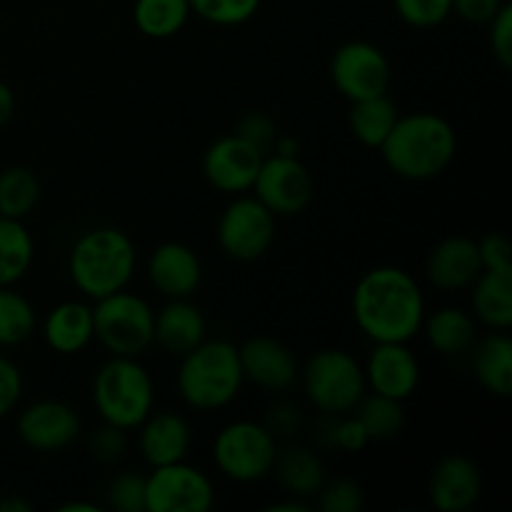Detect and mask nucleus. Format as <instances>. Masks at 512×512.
<instances>
[{
  "instance_id": "nucleus-26",
  "label": "nucleus",
  "mask_w": 512,
  "mask_h": 512,
  "mask_svg": "<svg viewBox=\"0 0 512 512\" xmlns=\"http://www.w3.org/2000/svg\"><path fill=\"white\" fill-rule=\"evenodd\" d=\"M473 318L490 330H510L512 325V268L483 270L473 285Z\"/></svg>"
},
{
  "instance_id": "nucleus-31",
  "label": "nucleus",
  "mask_w": 512,
  "mask_h": 512,
  "mask_svg": "<svg viewBox=\"0 0 512 512\" xmlns=\"http://www.w3.org/2000/svg\"><path fill=\"white\" fill-rule=\"evenodd\" d=\"M355 418L363 423L370 443L373 440H393L405 428V408L400 400L385 398L378 393H365L353 410Z\"/></svg>"
},
{
  "instance_id": "nucleus-42",
  "label": "nucleus",
  "mask_w": 512,
  "mask_h": 512,
  "mask_svg": "<svg viewBox=\"0 0 512 512\" xmlns=\"http://www.w3.org/2000/svg\"><path fill=\"white\" fill-rule=\"evenodd\" d=\"M370 438L365 433L363 423H360L355 415L345 413L335 418V433H333V448L343 450V453H360V450L368 448Z\"/></svg>"
},
{
  "instance_id": "nucleus-46",
  "label": "nucleus",
  "mask_w": 512,
  "mask_h": 512,
  "mask_svg": "<svg viewBox=\"0 0 512 512\" xmlns=\"http://www.w3.org/2000/svg\"><path fill=\"white\" fill-rule=\"evenodd\" d=\"M265 510L268 512H308L310 505H308V500H300V498H293V495H288L285 500H278V503L268 505Z\"/></svg>"
},
{
  "instance_id": "nucleus-17",
  "label": "nucleus",
  "mask_w": 512,
  "mask_h": 512,
  "mask_svg": "<svg viewBox=\"0 0 512 512\" xmlns=\"http://www.w3.org/2000/svg\"><path fill=\"white\" fill-rule=\"evenodd\" d=\"M483 495V473L468 455L450 453L430 470L428 498L440 512H465Z\"/></svg>"
},
{
  "instance_id": "nucleus-29",
  "label": "nucleus",
  "mask_w": 512,
  "mask_h": 512,
  "mask_svg": "<svg viewBox=\"0 0 512 512\" xmlns=\"http://www.w3.org/2000/svg\"><path fill=\"white\" fill-rule=\"evenodd\" d=\"M35 260L33 235L23 220L0 215V285H15L28 275Z\"/></svg>"
},
{
  "instance_id": "nucleus-9",
  "label": "nucleus",
  "mask_w": 512,
  "mask_h": 512,
  "mask_svg": "<svg viewBox=\"0 0 512 512\" xmlns=\"http://www.w3.org/2000/svg\"><path fill=\"white\" fill-rule=\"evenodd\" d=\"M275 240V215L255 195H233L218 220V243L228 258L255 263Z\"/></svg>"
},
{
  "instance_id": "nucleus-30",
  "label": "nucleus",
  "mask_w": 512,
  "mask_h": 512,
  "mask_svg": "<svg viewBox=\"0 0 512 512\" xmlns=\"http://www.w3.org/2000/svg\"><path fill=\"white\" fill-rule=\"evenodd\" d=\"M40 193V180L25 165H13V168H5L0 173V215L3 218H15L23 220L38 205Z\"/></svg>"
},
{
  "instance_id": "nucleus-8",
  "label": "nucleus",
  "mask_w": 512,
  "mask_h": 512,
  "mask_svg": "<svg viewBox=\"0 0 512 512\" xmlns=\"http://www.w3.org/2000/svg\"><path fill=\"white\" fill-rule=\"evenodd\" d=\"M278 440L263 423L233 420L213 440V460L225 478L235 483H258L273 473Z\"/></svg>"
},
{
  "instance_id": "nucleus-2",
  "label": "nucleus",
  "mask_w": 512,
  "mask_h": 512,
  "mask_svg": "<svg viewBox=\"0 0 512 512\" xmlns=\"http://www.w3.org/2000/svg\"><path fill=\"white\" fill-rule=\"evenodd\" d=\"M378 150L398 178L420 183L450 168L458 153V135L443 115L418 110L405 118L400 115Z\"/></svg>"
},
{
  "instance_id": "nucleus-25",
  "label": "nucleus",
  "mask_w": 512,
  "mask_h": 512,
  "mask_svg": "<svg viewBox=\"0 0 512 512\" xmlns=\"http://www.w3.org/2000/svg\"><path fill=\"white\" fill-rule=\"evenodd\" d=\"M425 340L435 353L445 358H458L465 355L478 340V320L463 308H438L433 315H425L423 328Z\"/></svg>"
},
{
  "instance_id": "nucleus-47",
  "label": "nucleus",
  "mask_w": 512,
  "mask_h": 512,
  "mask_svg": "<svg viewBox=\"0 0 512 512\" xmlns=\"http://www.w3.org/2000/svg\"><path fill=\"white\" fill-rule=\"evenodd\" d=\"M0 512H33V505L23 498H3L0 500Z\"/></svg>"
},
{
  "instance_id": "nucleus-10",
  "label": "nucleus",
  "mask_w": 512,
  "mask_h": 512,
  "mask_svg": "<svg viewBox=\"0 0 512 512\" xmlns=\"http://www.w3.org/2000/svg\"><path fill=\"white\" fill-rule=\"evenodd\" d=\"M213 505V480L185 460L153 468L145 478V512H208Z\"/></svg>"
},
{
  "instance_id": "nucleus-15",
  "label": "nucleus",
  "mask_w": 512,
  "mask_h": 512,
  "mask_svg": "<svg viewBox=\"0 0 512 512\" xmlns=\"http://www.w3.org/2000/svg\"><path fill=\"white\" fill-rule=\"evenodd\" d=\"M243 378L265 393H285L300 378L293 350L270 335H253L238 348Z\"/></svg>"
},
{
  "instance_id": "nucleus-45",
  "label": "nucleus",
  "mask_w": 512,
  "mask_h": 512,
  "mask_svg": "<svg viewBox=\"0 0 512 512\" xmlns=\"http://www.w3.org/2000/svg\"><path fill=\"white\" fill-rule=\"evenodd\" d=\"M15 105H18V103H15L13 88H10L8 83H3V80H0V128H5V125L13 120Z\"/></svg>"
},
{
  "instance_id": "nucleus-4",
  "label": "nucleus",
  "mask_w": 512,
  "mask_h": 512,
  "mask_svg": "<svg viewBox=\"0 0 512 512\" xmlns=\"http://www.w3.org/2000/svg\"><path fill=\"white\" fill-rule=\"evenodd\" d=\"M238 345L230 340H203L180 358L178 393L193 410H220L243 388Z\"/></svg>"
},
{
  "instance_id": "nucleus-14",
  "label": "nucleus",
  "mask_w": 512,
  "mask_h": 512,
  "mask_svg": "<svg viewBox=\"0 0 512 512\" xmlns=\"http://www.w3.org/2000/svg\"><path fill=\"white\" fill-rule=\"evenodd\" d=\"M263 158L265 155H260L253 145L235 133L223 135L205 150L203 175L215 190L225 195L250 193Z\"/></svg>"
},
{
  "instance_id": "nucleus-21",
  "label": "nucleus",
  "mask_w": 512,
  "mask_h": 512,
  "mask_svg": "<svg viewBox=\"0 0 512 512\" xmlns=\"http://www.w3.org/2000/svg\"><path fill=\"white\" fill-rule=\"evenodd\" d=\"M208 333V323L198 305L190 298H173L155 313L153 343L160 345L173 358H183L185 353L200 345Z\"/></svg>"
},
{
  "instance_id": "nucleus-43",
  "label": "nucleus",
  "mask_w": 512,
  "mask_h": 512,
  "mask_svg": "<svg viewBox=\"0 0 512 512\" xmlns=\"http://www.w3.org/2000/svg\"><path fill=\"white\" fill-rule=\"evenodd\" d=\"M300 423H303V415H300L298 405L293 403H275L273 408L265 415V428L273 433L275 440L290 438L300 430Z\"/></svg>"
},
{
  "instance_id": "nucleus-1",
  "label": "nucleus",
  "mask_w": 512,
  "mask_h": 512,
  "mask_svg": "<svg viewBox=\"0 0 512 512\" xmlns=\"http://www.w3.org/2000/svg\"><path fill=\"white\" fill-rule=\"evenodd\" d=\"M353 318L373 343H410L425 320L423 290L408 270L380 265L355 285Z\"/></svg>"
},
{
  "instance_id": "nucleus-33",
  "label": "nucleus",
  "mask_w": 512,
  "mask_h": 512,
  "mask_svg": "<svg viewBox=\"0 0 512 512\" xmlns=\"http://www.w3.org/2000/svg\"><path fill=\"white\" fill-rule=\"evenodd\" d=\"M190 13L198 15L205 23L220 25V28H233L243 25L258 13L263 0H188Z\"/></svg>"
},
{
  "instance_id": "nucleus-27",
  "label": "nucleus",
  "mask_w": 512,
  "mask_h": 512,
  "mask_svg": "<svg viewBox=\"0 0 512 512\" xmlns=\"http://www.w3.org/2000/svg\"><path fill=\"white\" fill-rule=\"evenodd\" d=\"M400 118L398 105L385 95H375V98H363V100H353L350 103V113H348V125L350 133L355 135L360 145L365 148H375L378 150L380 145L385 143L388 133L393 130L395 120Z\"/></svg>"
},
{
  "instance_id": "nucleus-3",
  "label": "nucleus",
  "mask_w": 512,
  "mask_h": 512,
  "mask_svg": "<svg viewBox=\"0 0 512 512\" xmlns=\"http://www.w3.org/2000/svg\"><path fill=\"white\" fill-rule=\"evenodd\" d=\"M135 265L138 250L133 238L113 225L85 230L68 255L70 280L88 300H100L128 288Z\"/></svg>"
},
{
  "instance_id": "nucleus-18",
  "label": "nucleus",
  "mask_w": 512,
  "mask_h": 512,
  "mask_svg": "<svg viewBox=\"0 0 512 512\" xmlns=\"http://www.w3.org/2000/svg\"><path fill=\"white\" fill-rule=\"evenodd\" d=\"M148 280L163 298H193L203 283V263L185 243H163L148 260Z\"/></svg>"
},
{
  "instance_id": "nucleus-36",
  "label": "nucleus",
  "mask_w": 512,
  "mask_h": 512,
  "mask_svg": "<svg viewBox=\"0 0 512 512\" xmlns=\"http://www.w3.org/2000/svg\"><path fill=\"white\" fill-rule=\"evenodd\" d=\"M105 503L118 512H145V475H115L105 490Z\"/></svg>"
},
{
  "instance_id": "nucleus-5",
  "label": "nucleus",
  "mask_w": 512,
  "mask_h": 512,
  "mask_svg": "<svg viewBox=\"0 0 512 512\" xmlns=\"http://www.w3.org/2000/svg\"><path fill=\"white\" fill-rule=\"evenodd\" d=\"M93 403L103 423L133 430L153 413L155 385L138 358L110 355L93 378Z\"/></svg>"
},
{
  "instance_id": "nucleus-19",
  "label": "nucleus",
  "mask_w": 512,
  "mask_h": 512,
  "mask_svg": "<svg viewBox=\"0 0 512 512\" xmlns=\"http://www.w3.org/2000/svg\"><path fill=\"white\" fill-rule=\"evenodd\" d=\"M425 273H428L430 283L435 288L445 290V293L468 290L478 280V275L483 273L478 240L465 238V235H450V238L440 240L430 250Z\"/></svg>"
},
{
  "instance_id": "nucleus-41",
  "label": "nucleus",
  "mask_w": 512,
  "mask_h": 512,
  "mask_svg": "<svg viewBox=\"0 0 512 512\" xmlns=\"http://www.w3.org/2000/svg\"><path fill=\"white\" fill-rule=\"evenodd\" d=\"M478 253L483 270H510L512 268V245L505 233H485L478 240Z\"/></svg>"
},
{
  "instance_id": "nucleus-48",
  "label": "nucleus",
  "mask_w": 512,
  "mask_h": 512,
  "mask_svg": "<svg viewBox=\"0 0 512 512\" xmlns=\"http://www.w3.org/2000/svg\"><path fill=\"white\" fill-rule=\"evenodd\" d=\"M58 512H100L98 505L93 503H80V500H70V503H63Z\"/></svg>"
},
{
  "instance_id": "nucleus-6",
  "label": "nucleus",
  "mask_w": 512,
  "mask_h": 512,
  "mask_svg": "<svg viewBox=\"0 0 512 512\" xmlns=\"http://www.w3.org/2000/svg\"><path fill=\"white\" fill-rule=\"evenodd\" d=\"M305 398L325 415L353 413L368 385L363 365L340 348H323L313 353L300 370Z\"/></svg>"
},
{
  "instance_id": "nucleus-34",
  "label": "nucleus",
  "mask_w": 512,
  "mask_h": 512,
  "mask_svg": "<svg viewBox=\"0 0 512 512\" xmlns=\"http://www.w3.org/2000/svg\"><path fill=\"white\" fill-rule=\"evenodd\" d=\"M315 500H318L320 512H360L365 505V493L350 478H325Z\"/></svg>"
},
{
  "instance_id": "nucleus-11",
  "label": "nucleus",
  "mask_w": 512,
  "mask_h": 512,
  "mask_svg": "<svg viewBox=\"0 0 512 512\" xmlns=\"http://www.w3.org/2000/svg\"><path fill=\"white\" fill-rule=\"evenodd\" d=\"M330 80L345 100H363L385 95L390 90L393 70L378 45L368 40H350L340 45L330 60Z\"/></svg>"
},
{
  "instance_id": "nucleus-16",
  "label": "nucleus",
  "mask_w": 512,
  "mask_h": 512,
  "mask_svg": "<svg viewBox=\"0 0 512 512\" xmlns=\"http://www.w3.org/2000/svg\"><path fill=\"white\" fill-rule=\"evenodd\" d=\"M370 393L405 403L420 385V363L408 343H375L363 368Z\"/></svg>"
},
{
  "instance_id": "nucleus-13",
  "label": "nucleus",
  "mask_w": 512,
  "mask_h": 512,
  "mask_svg": "<svg viewBox=\"0 0 512 512\" xmlns=\"http://www.w3.org/2000/svg\"><path fill=\"white\" fill-rule=\"evenodd\" d=\"M18 438L38 453H58L70 448L83 433V420L73 405L63 400H38L20 410Z\"/></svg>"
},
{
  "instance_id": "nucleus-38",
  "label": "nucleus",
  "mask_w": 512,
  "mask_h": 512,
  "mask_svg": "<svg viewBox=\"0 0 512 512\" xmlns=\"http://www.w3.org/2000/svg\"><path fill=\"white\" fill-rule=\"evenodd\" d=\"M128 430L103 423L90 438V453L98 463H118L128 450Z\"/></svg>"
},
{
  "instance_id": "nucleus-12",
  "label": "nucleus",
  "mask_w": 512,
  "mask_h": 512,
  "mask_svg": "<svg viewBox=\"0 0 512 512\" xmlns=\"http://www.w3.org/2000/svg\"><path fill=\"white\" fill-rule=\"evenodd\" d=\"M255 198L278 218H290L300 215L310 203H313V175L298 160V155H265L260 163L255 183L250 188Z\"/></svg>"
},
{
  "instance_id": "nucleus-44",
  "label": "nucleus",
  "mask_w": 512,
  "mask_h": 512,
  "mask_svg": "<svg viewBox=\"0 0 512 512\" xmlns=\"http://www.w3.org/2000/svg\"><path fill=\"white\" fill-rule=\"evenodd\" d=\"M505 0H453V13L473 25H488Z\"/></svg>"
},
{
  "instance_id": "nucleus-37",
  "label": "nucleus",
  "mask_w": 512,
  "mask_h": 512,
  "mask_svg": "<svg viewBox=\"0 0 512 512\" xmlns=\"http://www.w3.org/2000/svg\"><path fill=\"white\" fill-rule=\"evenodd\" d=\"M235 135L243 138L248 145H253L260 155H270L275 150L280 133L278 125H275V120L270 118L268 113L255 110V113H245L243 118H240Z\"/></svg>"
},
{
  "instance_id": "nucleus-7",
  "label": "nucleus",
  "mask_w": 512,
  "mask_h": 512,
  "mask_svg": "<svg viewBox=\"0 0 512 512\" xmlns=\"http://www.w3.org/2000/svg\"><path fill=\"white\" fill-rule=\"evenodd\" d=\"M153 330V308L128 288L95 300L93 333L110 355L140 358L153 345Z\"/></svg>"
},
{
  "instance_id": "nucleus-24",
  "label": "nucleus",
  "mask_w": 512,
  "mask_h": 512,
  "mask_svg": "<svg viewBox=\"0 0 512 512\" xmlns=\"http://www.w3.org/2000/svg\"><path fill=\"white\" fill-rule=\"evenodd\" d=\"M273 473L278 478L280 488L300 500L315 498L325 483L323 458L313 448H305V445H285V448H278Z\"/></svg>"
},
{
  "instance_id": "nucleus-23",
  "label": "nucleus",
  "mask_w": 512,
  "mask_h": 512,
  "mask_svg": "<svg viewBox=\"0 0 512 512\" xmlns=\"http://www.w3.org/2000/svg\"><path fill=\"white\" fill-rule=\"evenodd\" d=\"M43 340L53 353L78 355L95 340L93 308L80 300L55 305L43 320Z\"/></svg>"
},
{
  "instance_id": "nucleus-28",
  "label": "nucleus",
  "mask_w": 512,
  "mask_h": 512,
  "mask_svg": "<svg viewBox=\"0 0 512 512\" xmlns=\"http://www.w3.org/2000/svg\"><path fill=\"white\" fill-rule=\"evenodd\" d=\"M188 0H135L133 23L145 38L168 40L175 38L190 20Z\"/></svg>"
},
{
  "instance_id": "nucleus-35",
  "label": "nucleus",
  "mask_w": 512,
  "mask_h": 512,
  "mask_svg": "<svg viewBox=\"0 0 512 512\" xmlns=\"http://www.w3.org/2000/svg\"><path fill=\"white\" fill-rule=\"evenodd\" d=\"M393 5L410 28H435L453 15V0H393Z\"/></svg>"
},
{
  "instance_id": "nucleus-40",
  "label": "nucleus",
  "mask_w": 512,
  "mask_h": 512,
  "mask_svg": "<svg viewBox=\"0 0 512 512\" xmlns=\"http://www.w3.org/2000/svg\"><path fill=\"white\" fill-rule=\"evenodd\" d=\"M23 398V373L10 358L0 355V420L8 418Z\"/></svg>"
},
{
  "instance_id": "nucleus-22",
  "label": "nucleus",
  "mask_w": 512,
  "mask_h": 512,
  "mask_svg": "<svg viewBox=\"0 0 512 512\" xmlns=\"http://www.w3.org/2000/svg\"><path fill=\"white\" fill-rule=\"evenodd\" d=\"M470 353V368L473 378L478 380L485 393L495 398H510L512 395V340L508 330H490L473 343Z\"/></svg>"
},
{
  "instance_id": "nucleus-39",
  "label": "nucleus",
  "mask_w": 512,
  "mask_h": 512,
  "mask_svg": "<svg viewBox=\"0 0 512 512\" xmlns=\"http://www.w3.org/2000/svg\"><path fill=\"white\" fill-rule=\"evenodd\" d=\"M490 28V53L503 68H512V5L503 3V8L493 15Z\"/></svg>"
},
{
  "instance_id": "nucleus-32",
  "label": "nucleus",
  "mask_w": 512,
  "mask_h": 512,
  "mask_svg": "<svg viewBox=\"0 0 512 512\" xmlns=\"http://www.w3.org/2000/svg\"><path fill=\"white\" fill-rule=\"evenodd\" d=\"M38 325L33 303L13 285H0V348H15L33 335Z\"/></svg>"
},
{
  "instance_id": "nucleus-20",
  "label": "nucleus",
  "mask_w": 512,
  "mask_h": 512,
  "mask_svg": "<svg viewBox=\"0 0 512 512\" xmlns=\"http://www.w3.org/2000/svg\"><path fill=\"white\" fill-rule=\"evenodd\" d=\"M138 428L140 455H143V460L150 468L180 463V460L188 458L193 433H190V425L183 415L170 413V410L150 413Z\"/></svg>"
}]
</instances>
